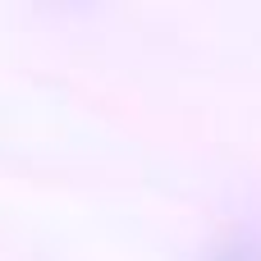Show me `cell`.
Masks as SVG:
<instances>
[{"mask_svg": "<svg viewBox=\"0 0 261 261\" xmlns=\"http://www.w3.org/2000/svg\"><path fill=\"white\" fill-rule=\"evenodd\" d=\"M211 261H257L252 252H243V248H225V252H216Z\"/></svg>", "mask_w": 261, "mask_h": 261, "instance_id": "cell-1", "label": "cell"}]
</instances>
